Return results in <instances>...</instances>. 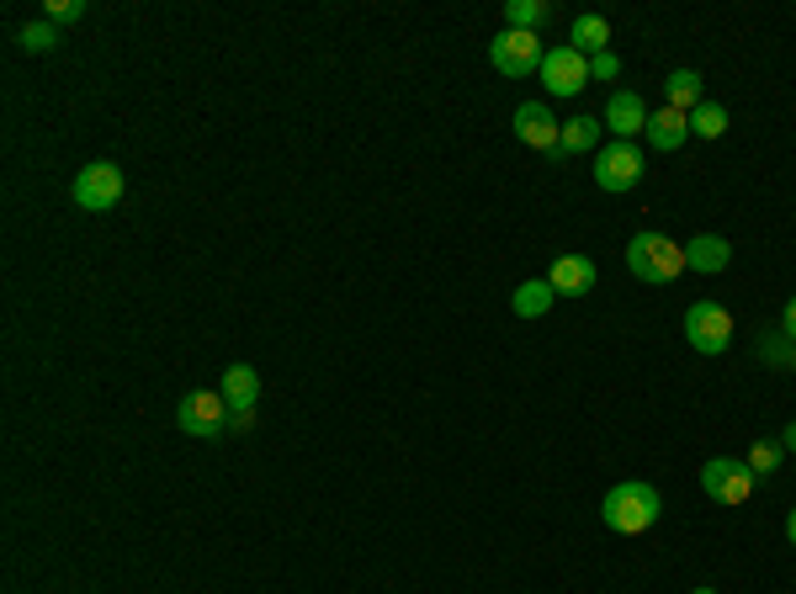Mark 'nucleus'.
Segmentation results:
<instances>
[{
    "instance_id": "1",
    "label": "nucleus",
    "mask_w": 796,
    "mask_h": 594,
    "mask_svg": "<svg viewBox=\"0 0 796 594\" xmlns=\"http://www.w3.org/2000/svg\"><path fill=\"white\" fill-rule=\"evenodd\" d=\"M659 509H664V499H659V488L653 483H616L611 494L600 499V520L611 526L616 536H643L653 520H659Z\"/></svg>"
},
{
    "instance_id": "2",
    "label": "nucleus",
    "mask_w": 796,
    "mask_h": 594,
    "mask_svg": "<svg viewBox=\"0 0 796 594\" xmlns=\"http://www.w3.org/2000/svg\"><path fill=\"white\" fill-rule=\"evenodd\" d=\"M627 271H632L638 282H648V287H670L674 276L685 271V244H674L670 234L643 229V234L627 239Z\"/></svg>"
},
{
    "instance_id": "3",
    "label": "nucleus",
    "mask_w": 796,
    "mask_h": 594,
    "mask_svg": "<svg viewBox=\"0 0 796 594\" xmlns=\"http://www.w3.org/2000/svg\"><path fill=\"white\" fill-rule=\"evenodd\" d=\"M685 340L701 351V356H722L733 345V314L722 302H690L685 308Z\"/></svg>"
},
{
    "instance_id": "4",
    "label": "nucleus",
    "mask_w": 796,
    "mask_h": 594,
    "mask_svg": "<svg viewBox=\"0 0 796 594\" xmlns=\"http://www.w3.org/2000/svg\"><path fill=\"white\" fill-rule=\"evenodd\" d=\"M489 59H494V69H499V75H510V80H531V75L542 69V59H548V54H542V37H537V32H510V28H505L489 43Z\"/></svg>"
},
{
    "instance_id": "5",
    "label": "nucleus",
    "mask_w": 796,
    "mask_h": 594,
    "mask_svg": "<svg viewBox=\"0 0 796 594\" xmlns=\"http://www.w3.org/2000/svg\"><path fill=\"white\" fill-rule=\"evenodd\" d=\"M643 180V148L611 139L606 148H595V186L600 191H632Z\"/></svg>"
},
{
    "instance_id": "6",
    "label": "nucleus",
    "mask_w": 796,
    "mask_h": 594,
    "mask_svg": "<svg viewBox=\"0 0 796 594\" xmlns=\"http://www.w3.org/2000/svg\"><path fill=\"white\" fill-rule=\"evenodd\" d=\"M123 170L112 165V160H91L80 176H75V208L86 212H112L123 202Z\"/></svg>"
},
{
    "instance_id": "7",
    "label": "nucleus",
    "mask_w": 796,
    "mask_h": 594,
    "mask_svg": "<svg viewBox=\"0 0 796 594\" xmlns=\"http://www.w3.org/2000/svg\"><path fill=\"white\" fill-rule=\"evenodd\" d=\"M176 425H181L186 436H197V441H213L229 430V404H223V393L218 387H197V393H186L181 409H176Z\"/></svg>"
},
{
    "instance_id": "8",
    "label": "nucleus",
    "mask_w": 796,
    "mask_h": 594,
    "mask_svg": "<svg viewBox=\"0 0 796 594\" xmlns=\"http://www.w3.org/2000/svg\"><path fill=\"white\" fill-rule=\"evenodd\" d=\"M760 477L749 473V462H733V457H711L701 468V488L717 499V505H749Z\"/></svg>"
},
{
    "instance_id": "9",
    "label": "nucleus",
    "mask_w": 796,
    "mask_h": 594,
    "mask_svg": "<svg viewBox=\"0 0 796 594\" xmlns=\"http://www.w3.org/2000/svg\"><path fill=\"white\" fill-rule=\"evenodd\" d=\"M542 86L552 96H579L589 86V59H584L579 48H568V43H557L548 48V59H542Z\"/></svg>"
},
{
    "instance_id": "10",
    "label": "nucleus",
    "mask_w": 796,
    "mask_h": 594,
    "mask_svg": "<svg viewBox=\"0 0 796 594\" xmlns=\"http://www.w3.org/2000/svg\"><path fill=\"white\" fill-rule=\"evenodd\" d=\"M516 139L531 148H542L548 160H557V139H563V122L548 112V101H521L516 107Z\"/></svg>"
},
{
    "instance_id": "11",
    "label": "nucleus",
    "mask_w": 796,
    "mask_h": 594,
    "mask_svg": "<svg viewBox=\"0 0 796 594\" xmlns=\"http://www.w3.org/2000/svg\"><path fill=\"white\" fill-rule=\"evenodd\" d=\"M606 128H611L616 139H627V144H632V139H638V133H643L648 128V107H643V96H638V90H611V101H606Z\"/></svg>"
},
{
    "instance_id": "12",
    "label": "nucleus",
    "mask_w": 796,
    "mask_h": 594,
    "mask_svg": "<svg viewBox=\"0 0 796 594\" xmlns=\"http://www.w3.org/2000/svg\"><path fill=\"white\" fill-rule=\"evenodd\" d=\"M733 266V244L722 234H696L685 244V271H706V276H717V271Z\"/></svg>"
},
{
    "instance_id": "13",
    "label": "nucleus",
    "mask_w": 796,
    "mask_h": 594,
    "mask_svg": "<svg viewBox=\"0 0 796 594\" xmlns=\"http://www.w3.org/2000/svg\"><path fill=\"white\" fill-rule=\"evenodd\" d=\"M548 282H552V293L584 297L595 287V261H584V255H557L548 266Z\"/></svg>"
},
{
    "instance_id": "14",
    "label": "nucleus",
    "mask_w": 796,
    "mask_h": 594,
    "mask_svg": "<svg viewBox=\"0 0 796 594\" xmlns=\"http://www.w3.org/2000/svg\"><path fill=\"white\" fill-rule=\"evenodd\" d=\"M600 133H606V122L579 112V118L563 122V139H557V160H574V154H595L600 148Z\"/></svg>"
},
{
    "instance_id": "15",
    "label": "nucleus",
    "mask_w": 796,
    "mask_h": 594,
    "mask_svg": "<svg viewBox=\"0 0 796 594\" xmlns=\"http://www.w3.org/2000/svg\"><path fill=\"white\" fill-rule=\"evenodd\" d=\"M223 404H229V415H240V409H255V398H261V377H255V366L245 361H234L229 372H223Z\"/></svg>"
},
{
    "instance_id": "16",
    "label": "nucleus",
    "mask_w": 796,
    "mask_h": 594,
    "mask_svg": "<svg viewBox=\"0 0 796 594\" xmlns=\"http://www.w3.org/2000/svg\"><path fill=\"white\" fill-rule=\"evenodd\" d=\"M648 144L653 148H664V154H674V148L690 139V118L685 112H674V107H664V112H648Z\"/></svg>"
},
{
    "instance_id": "17",
    "label": "nucleus",
    "mask_w": 796,
    "mask_h": 594,
    "mask_svg": "<svg viewBox=\"0 0 796 594\" xmlns=\"http://www.w3.org/2000/svg\"><path fill=\"white\" fill-rule=\"evenodd\" d=\"M606 43H611V22H606V16H595V11L574 16V28H568V48H579L584 59H595V54H606Z\"/></svg>"
},
{
    "instance_id": "18",
    "label": "nucleus",
    "mask_w": 796,
    "mask_h": 594,
    "mask_svg": "<svg viewBox=\"0 0 796 594\" xmlns=\"http://www.w3.org/2000/svg\"><path fill=\"white\" fill-rule=\"evenodd\" d=\"M701 101H706V86H701V75H696V69H674L670 80H664V107H674V112H685V118H690Z\"/></svg>"
},
{
    "instance_id": "19",
    "label": "nucleus",
    "mask_w": 796,
    "mask_h": 594,
    "mask_svg": "<svg viewBox=\"0 0 796 594\" xmlns=\"http://www.w3.org/2000/svg\"><path fill=\"white\" fill-rule=\"evenodd\" d=\"M552 282L548 276H531V282H521V287H516V297H510V308H516V319H542V314H548L552 308Z\"/></svg>"
},
{
    "instance_id": "20",
    "label": "nucleus",
    "mask_w": 796,
    "mask_h": 594,
    "mask_svg": "<svg viewBox=\"0 0 796 594\" xmlns=\"http://www.w3.org/2000/svg\"><path fill=\"white\" fill-rule=\"evenodd\" d=\"M548 16H552V6H542V0H510L505 6V28L510 32H537Z\"/></svg>"
},
{
    "instance_id": "21",
    "label": "nucleus",
    "mask_w": 796,
    "mask_h": 594,
    "mask_svg": "<svg viewBox=\"0 0 796 594\" xmlns=\"http://www.w3.org/2000/svg\"><path fill=\"white\" fill-rule=\"evenodd\" d=\"M690 133H696V139H722V133H728V107H722V101H701V107L690 112Z\"/></svg>"
},
{
    "instance_id": "22",
    "label": "nucleus",
    "mask_w": 796,
    "mask_h": 594,
    "mask_svg": "<svg viewBox=\"0 0 796 594\" xmlns=\"http://www.w3.org/2000/svg\"><path fill=\"white\" fill-rule=\"evenodd\" d=\"M781 457H786V446H781V441H754V446H749V473H754V477H775V473H781Z\"/></svg>"
},
{
    "instance_id": "23",
    "label": "nucleus",
    "mask_w": 796,
    "mask_h": 594,
    "mask_svg": "<svg viewBox=\"0 0 796 594\" xmlns=\"http://www.w3.org/2000/svg\"><path fill=\"white\" fill-rule=\"evenodd\" d=\"M22 48H27V54H54V48H59L54 22H27V28H22Z\"/></svg>"
},
{
    "instance_id": "24",
    "label": "nucleus",
    "mask_w": 796,
    "mask_h": 594,
    "mask_svg": "<svg viewBox=\"0 0 796 594\" xmlns=\"http://www.w3.org/2000/svg\"><path fill=\"white\" fill-rule=\"evenodd\" d=\"M760 356H765L770 366H792V361H796V345H792V340H786V334H781V329H775V334H765V345H760Z\"/></svg>"
},
{
    "instance_id": "25",
    "label": "nucleus",
    "mask_w": 796,
    "mask_h": 594,
    "mask_svg": "<svg viewBox=\"0 0 796 594\" xmlns=\"http://www.w3.org/2000/svg\"><path fill=\"white\" fill-rule=\"evenodd\" d=\"M589 80H621V59H616L611 48L589 59Z\"/></svg>"
},
{
    "instance_id": "26",
    "label": "nucleus",
    "mask_w": 796,
    "mask_h": 594,
    "mask_svg": "<svg viewBox=\"0 0 796 594\" xmlns=\"http://www.w3.org/2000/svg\"><path fill=\"white\" fill-rule=\"evenodd\" d=\"M86 0H48V22H80Z\"/></svg>"
},
{
    "instance_id": "27",
    "label": "nucleus",
    "mask_w": 796,
    "mask_h": 594,
    "mask_svg": "<svg viewBox=\"0 0 796 594\" xmlns=\"http://www.w3.org/2000/svg\"><path fill=\"white\" fill-rule=\"evenodd\" d=\"M781 334H786V340L796 345V297L786 302V314H781Z\"/></svg>"
},
{
    "instance_id": "28",
    "label": "nucleus",
    "mask_w": 796,
    "mask_h": 594,
    "mask_svg": "<svg viewBox=\"0 0 796 594\" xmlns=\"http://www.w3.org/2000/svg\"><path fill=\"white\" fill-rule=\"evenodd\" d=\"M250 425H255V409H240V415H229V430H240V436H245Z\"/></svg>"
},
{
    "instance_id": "29",
    "label": "nucleus",
    "mask_w": 796,
    "mask_h": 594,
    "mask_svg": "<svg viewBox=\"0 0 796 594\" xmlns=\"http://www.w3.org/2000/svg\"><path fill=\"white\" fill-rule=\"evenodd\" d=\"M781 446H786V451H796V425H786V430H781Z\"/></svg>"
},
{
    "instance_id": "30",
    "label": "nucleus",
    "mask_w": 796,
    "mask_h": 594,
    "mask_svg": "<svg viewBox=\"0 0 796 594\" xmlns=\"http://www.w3.org/2000/svg\"><path fill=\"white\" fill-rule=\"evenodd\" d=\"M786 541H792V547H796V509H792V515H786Z\"/></svg>"
},
{
    "instance_id": "31",
    "label": "nucleus",
    "mask_w": 796,
    "mask_h": 594,
    "mask_svg": "<svg viewBox=\"0 0 796 594\" xmlns=\"http://www.w3.org/2000/svg\"><path fill=\"white\" fill-rule=\"evenodd\" d=\"M690 594H717V590H690Z\"/></svg>"
},
{
    "instance_id": "32",
    "label": "nucleus",
    "mask_w": 796,
    "mask_h": 594,
    "mask_svg": "<svg viewBox=\"0 0 796 594\" xmlns=\"http://www.w3.org/2000/svg\"><path fill=\"white\" fill-rule=\"evenodd\" d=\"M792 372H796V361H792Z\"/></svg>"
}]
</instances>
